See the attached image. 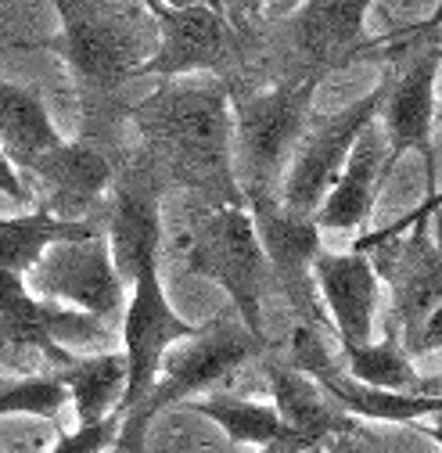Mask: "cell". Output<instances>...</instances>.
<instances>
[{"label": "cell", "mask_w": 442, "mask_h": 453, "mask_svg": "<svg viewBox=\"0 0 442 453\" xmlns=\"http://www.w3.org/2000/svg\"><path fill=\"white\" fill-rule=\"evenodd\" d=\"M119 435V418H108L87 428H72V432H58V442L50 446V453H104L116 446Z\"/></svg>", "instance_id": "27"}, {"label": "cell", "mask_w": 442, "mask_h": 453, "mask_svg": "<svg viewBox=\"0 0 442 453\" xmlns=\"http://www.w3.org/2000/svg\"><path fill=\"white\" fill-rule=\"evenodd\" d=\"M187 407L224 428L231 442H245V446H255V449H263V446L288 435L281 418H278V411H273L270 403L241 400V395L212 392V395H198V400H191Z\"/></svg>", "instance_id": "25"}, {"label": "cell", "mask_w": 442, "mask_h": 453, "mask_svg": "<svg viewBox=\"0 0 442 453\" xmlns=\"http://www.w3.org/2000/svg\"><path fill=\"white\" fill-rule=\"evenodd\" d=\"M65 407H69V392L54 374H33L0 385V418L29 414L43 421H62Z\"/></svg>", "instance_id": "26"}, {"label": "cell", "mask_w": 442, "mask_h": 453, "mask_svg": "<svg viewBox=\"0 0 442 453\" xmlns=\"http://www.w3.org/2000/svg\"><path fill=\"white\" fill-rule=\"evenodd\" d=\"M94 234L90 219H58L43 205L26 216H0V270L26 277L50 245L80 242Z\"/></svg>", "instance_id": "22"}, {"label": "cell", "mask_w": 442, "mask_h": 453, "mask_svg": "<svg viewBox=\"0 0 442 453\" xmlns=\"http://www.w3.org/2000/svg\"><path fill=\"white\" fill-rule=\"evenodd\" d=\"M58 33L50 36V50L62 54L69 76L76 80V90L83 97L87 127L94 119H104V108L112 97L141 76L144 62L151 58L155 40H148L130 19V12H112L101 4H58Z\"/></svg>", "instance_id": "3"}, {"label": "cell", "mask_w": 442, "mask_h": 453, "mask_svg": "<svg viewBox=\"0 0 442 453\" xmlns=\"http://www.w3.org/2000/svg\"><path fill=\"white\" fill-rule=\"evenodd\" d=\"M22 280L33 299L97 320L116 317L126 306V285L112 266V252L101 231L80 242L50 245Z\"/></svg>", "instance_id": "9"}, {"label": "cell", "mask_w": 442, "mask_h": 453, "mask_svg": "<svg viewBox=\"0 0 442 453\" xmlns=\"http://www.w3.org/2000/svg\"><path fill=\"white\" fill-rule=\"evenodd\" d=\"M158 36L155 50L144 62L141 76L158 83L187 80V76H219L241 54V29L231 22L224 4H180V0H148Z\"/></svg>", "instance_id": "7"}, {"label": "cell", "mask_w": 442, "mask_h": 453, "mask_svg": "<svg viewBox=\"0 0 442 453\" xmlns=\"http://www.w3.org/2000/svg\"><path fill=\"white\" fill-rule=\"evenodd\" d=\"M266 353V338H255L245 331L241 320L219 317L209 320L198 338L173 346L162 360V371L155 385L148 388L144 400L119 418V435H116V453H144V439L151 421L173 403H191L205 388H216V381H224L234 367H241L252 357Z\"/></svg>", "instance_id": "4"}, {"label": "cell", "mask_w": 442, "mask_h": 453, "mask_svg": "<svg viewBox=\"0 0 442 453\" xmlns=\"http://www.w3.org/2000/svg\"><path fill=\"white\" fill-rule=\"evenodd\" d=\"M133 292L123 313V360H126V392L123 403L116 411V418H126L144 395L155 385L162 360L173 346L187 342V338H198L205 331V324L184 320L173 303L165 299V288L158 280V263H144L133 273Z\"/></svg>", "instance_id": "8"}, {"label": "cell", "mask_w": 442, "mask_h": 453, "mask_svg": "<svg viewBox=\"0 0 442 453\" xmlns=\"http://www.w3.org/2000/svg\"><path fill=\"white\" fill-rule=\"evenodd\" d=\"M438 191H428V198L407 212L400 223L385 226L377 234L360 238L349 252H367L374 245H389L374 273L377 280L385 277L396 299V317H400V346L407 357L414 353H438L442 342V263L438 249L428 234L431 216L438 212Z\"/></svg>", "instance_id": "2"}, {"label": "cell", "mask_w": 442, "mask_h": 453, "mask_svg": "<svg viewBox=\"0 0 442 453\" xmlns=\"http://www.w3.org/2000/svg\"><path fill=\"white\" fill-rule=\"evenodd\" d=\"M29 177L47 188L36 205H43L50 216L87 219L83 212L112 184V162L90 141H62L29 165Z\"/></svg>", "instance_id": "17"}, {"label": "cell", "mask_w": 442, "mask_h": 453, "mask_svg": "<svg viewBox=\"0 0 442 453\" xmlns=\"http://www.w3.org/2000/svg\"><path fill=\"white\" fill-rule=\"evenodd\" d=\"M438 43H431L424 54H417L414 65L389 83V94L381 101V134H385V177L396 173V165L407 151H417L424 158V169H428V191H438L435 184V169H438V158H435V148H431V137H435V80H438Z\"/></svg>", "instance_id": "13"}, {"label": "cell", "mask_w": 442, "mask_h": 453, "mask_svg": "<svg viewBox=\"0 0 442 453\" xmlns=\"http://www.w3.org/2000/svg\"><path fill=\"white\" fill-rule=\"evenodd\" d=\"M385 151H389L385 148V134L377 130V123H370L353 144L335 188L327 191V198L313 212L316 231H363L370 223L374 202L381 188L389 184V177H385Z\"/></svg>", "instance_id": "18"}, {"label": "cell", "mask_w": 442, "mask_h": 453, "mask_svg": "<svg viewBox=\"0 0 442 453\" xmlns=\"http://www.w3.org/2000/svg\"><path fill=\"white\" fill-rule=\"evenodd\" d=\"M342 367L353 381L385 392H407V395H438V378H421L410 357L400 346V334H385L367 346H339Z\"/></svg>", "instance_id": "24"}, {"label": "cell", "mask_w": 442, "mask_h": 453, "mask_svg": "<svg viewBox=\"0 0 442 453\" xmlns=\"http://www.w3.org/2000/svg\"><path fill=\"white\" fill-rule=\"evenodd\" d=\"M389 83H392L389 76H381V83L370 94H363L349 108L335 111V116H327L313 130H306V137L299 141V148L292 155V169H288L285 191L278 198L288 212L313 216L320 209L327 191L335 188V180L342 173V165H346L353 144L360 141V134L370 123H377V111H381L385 94H389Z\"/></svg>", "instance_id": "10"}, {"label": "cell", "mask_w": 442, "mask_h": 453, "mask_svg": "<svg viewBox=\"0 0 442 453\" xmlns=\"http://www.w3.org/2000/svg\"><path fill=\"white\" fill-rule=\"evenodd\" d=\"M184 263L191 273L219 285L245 331L263 338V277H266V259L255 238V226L245 205H212L205 219L194 226L187 242Z\"/></svg>", "instance_id": "6"}, {"label": "cell", "mask_w": 442, "mask_h": 453, "mask_svg": "<svg viewBox=\"0 0 442 453\" xmlns=\"http://www.w3.org/2000/svg\"><path fill=\"white\" fill-rule=\"evenodd\" d=\"M324 76L306 73L270 90L231 97V151L241 195H273V177L306 137L313 94Z\"/></svg>", "instance_id": "5"}, {"label": "cell", "mask_w": 442, "mask_h": 453, "mask_svg": "<svg viewBox=\"0 0 442 453\" xmlns=\"http://www.w3.org/2000/svg\"><path fill=\"white\" fill-rule=\"evenodd\" d=\"M130 119L158 169L212 205H245L231 151V94L212 76L158 83Z\"/></svg>", "instance_id": "1"}, {"label": "cell", "mask_w": 442, "mask_h": 453, "mask_svg": "<svg viewBox=\"0 0 442 453\" xmlns=\"http://www.w3.org/2000/svg\"><path fill=\"white\" fill-rule=\"evenodd\" d=\"M54 378L69 392V403L80 421L76 428H87V425L116 418L126 392V360L119 349L97 353V357H72L69 364L58 367Z\"/></svg>", "instance_id": "21"}, {"label": "cell", "mask_w": 442, "mask_h": 453, "mask_svg": "<svg viewBox=\"0 0 442 453\" xmlns=\"http://www.w3.org/2000/svg\"><path fill=\"white\" fill-rule=\"evenodd\" d=\"M292 360L295 371L306 374L331 403L346 418L360 421H389V425H421V418L442 414V395H407V392H385L367 388L346 374V367L331 353L324 331L316 327H295L292 331Z\"/></svg>", "instance_id": "12"}, {"label": "cell", "mask_w": 442, "mask_h": 453, "mask_svg": "<svg viewBox=\"0 0 442 453\" xmlns=\"http://www.w3.org/2000/svg\"><path fill=\"white\" fill-rule=\"evenodd\" d=\"M367 0H309L292 19L295 43L309 58V73L327 76L331 69L353 65L377 40L367 33Z\"/></svg>", "instance_id": "16"}, {"label": "cell", "mask_w": 442, "mask_h": 453, "mask_svg": "<svg viewBox=\"0 0 442 453\" xmlns=\"http://www.w3.org/2000/svg\"><path fill=\"white\" fill-rule=\"evenodd\" d=\"M0 195H8L15 205H33V191H29V184L15 173L11 169V162L0 155Z\"/></svg>", "instance_id": "28"}, {"label": "cell", "mask_w": 442, "mask_h": 453, "mask_svg": "<svg viewBox=\"0 0 442 453\" xmlns=\"http://www.w3.org/2000/svg\"><path fill=\"white\" fill-rule=\"evenodd\" d=\"M313 288L327 324H335L339 346L374 342V317L381 303V280L363 252H320L313 263Z\"/></svg>", "instance_id": "15"}, {"label": "cell", "mask_w": 442, "mask_h": 453, "mask_svg": "<svg viewBox=\"0 0 442 453\" xmlns=\"http://www.w3.org/2000/svg\"><path fill=\"white\" fill-rule=\"evenodd\" d=\"M324 453H385L381 446H374L360 428L356 432H346V435H335L327 442V449Z\"/></svg>", "instance_id": "29"}, {"label": "cell", "mask_w": 442, "mask_h": 453, "mask_svg": "<svg viewBox=\"0 0 442 453\" xmlns=\"http://www.w3.org/2000/svg\"><path fill=\"white\" fill-rule=\"evenodd\" d=\"M245 209L252 216L263 259L273 270V277L281 280V288H285L292 310L299 313L302 327L327 331L331 324H327L324 306L313 288V263L324 252L313 216L288 212L273 195H245Z\"/></svg>", "instance_id": "11"}, {"label": "cell", "mask_w": 442, "mask_h": 453, "mask_svg": "<svg viewBox=\"0 0 442 453\" xmlns=\"http://www.w3.org/2000/svg\"><path fill=\"white\" fill-rule=\"evenodd\" d=\"M263 371H266V381H270V395H273V411H278L285 432L292 439H299L302 446L324 453L327 442L335 435H346V432H356L360 425L353 418H346L327 395L306 378L299 374L295 367L288 364H278V360H263Z\"/></svg>", "instance_id": "19"}, {"label": "cell", "mask_w": 442, "mask_h": 453, "mask_svg": "<svg viewBox=\"0 0 442 453\" xmlns=\"http://www.w3.org/2000/svg\"><path fill=\"white\" fill-rule=\"evenodd\" d=\"M108 252H112V266L123 285H130L133 273L144 263H158V242H162V223L155 198L144 191L123 188L116 195V212L112 226H108Z\"/></svg>", "instance_id": "23"}, {"label": "cell", "mask_w": 442, "mask_h": 453, "mask_svg": "<svg viewBox=\"0 0 442 453\" xmlns=\"http://www.w3.org/2000/svg\"><path fill=\"white\" fill-rule=\"evenodd\" d=\"M0 334L11 346L36 349L54 367H62L76 357L69 342H97V338H104V324L97 317L33 299L22 277L0 270Z\"/></svg>", "instance_id": "14"}, {"label": "cell", "mask_w": 442, "mask_h": 453, "mask_svg": "<svg viewBox=\"0 0 442 453\" xmlns=\"http://www.w3.org/2000/svg\"><path fill=\"white\" fill-rule=\"evenodd\" d=\"M62 141L65 137L47 116L40 94L0 76V155L11 162L15 173H29V165L54 151Z\"/></svg>", "instance_id": "20"}]
</instances>
